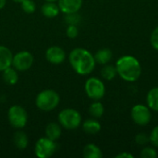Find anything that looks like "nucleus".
Listing matches in <instances>:
<instances>
[{"instance_id": "obj_1", "label": "nucleus", "mask_w": 158, "mask_h": 158, "mask_svg": "<svg viewBox=\"0 0 158 158\" xmlns=\"http://www.w3.org/2000/svg\"><path fill=\"white\" fill-rule=\"evenodd\" d=\"M69 61L74 71L83 76L92 73L96 64L94 55L81 47H77L69 53Z\"/></svg>"}, {"instance_id": "obj_2", "label": "nucleus", "mask_w": 158, "mask_h": 158, "mask_svg": "<svg viewBox=\"0 0 158 158\" xmlns=\"http://www.w3.org/2000/svg\"><path fill=\"white\" fill-rule=\"evenodd\" d=\"M118 75L129 82L136 81L142 74V66L140 61L132 56H123L116 62Z\"/></svg>"}, {"instance_id": "obj_3", "label": "nucleus", "mask_w": 158, "mask_h": 158, "mask_svg": "<svg viewBox=\"0 0 158 158\" xmlns=\"http://www.w3.org/2000/svg\"><path fill=\"white\" fill-rule=\"evenodd\" d=\"M60 102L59 94L54 90H44L40 92L35 99L36 106L42 111H52L57 107Z\"/></svg>"}, {"instance_id": "obj_4", "label": "nucleus", "mask_w": 158, "mask_h": 158, "mask_svg": "<svg viewBox=\"0 0 158 158\" xmlns=\"http://www.w3.org/2000/svg\"><path fill=\"white\" fill-rule=\"evenodd\" d=\"M57 118L61 127L68 131L76 130L81 124V115L74 108H65L61 110Z\"/></svg>"}, {"instance_id": "obj_5", "label": "nucleus", "mask_w": 158, "mask_h": 158, "mask_svg": "<svg viewBox=\"0 0 158 158\" xmlns=\"http://www.w3.org/2000/svg\"><path fill=\"white\" fill-rule=\"evenodd\" d=\"M84 90L87 96L94 101H99L106 94V86L104 82L95 77L87 79L84 85Z\"/></svg>"}, {"instance_id": "obj_6", "label": "nucleus", "mask_w": 158, "mask_h": 158, "mask_svg": "<svg viewBox=\"0 0 158 158\" xmlns=\"http://www.w3.org/2000/svg\"><path fill=\"white\" fill-rule=\"evenodd\" d=\"M7 118L10 125L15 129H22L27 125L28 114L27 111L19 105H14L9 107Z\"/></svg>"}, {"instance_id": "obj_7", "label": "nucleus", "mask_w": 158, "mask_h": 158, "mask_svg": "<svg viewBox=\"0 0 158 158\" xmlns=\"http://www.w3.org/2000/svg\"><path fill=\"white\" fill-rule=\"evenodd\" d=\"M57 150V144L56 141H53L47 137L40 138L34 146V153L38 158H48L52 156Z\"/></svg>"}, {"instance_id": "obj_8", "label": "nucleus", "mask_w": 158, "mask_h": 158, "mask_svg": "<svg viewBox=\"0 0 158 158\" xmlns=\"http://www.w3.org/2000/svg\"><path fill=\"white\" fill-rule=\"evenodd\" d=\"M131 116L133 122L139 126H146L152 119V112L148 106L142 104L136 105L131 108Z\"/></svg>"}, {"instance_id": "obj_9", "label": "nucleus", "mask_w": 158, "mask_h": 158, "mask_svg": "<svg viewBox=\"0 0 158 158\" xmlns=\"http://www.w3.org/2000/svg\"><path fill=\"white\" fill-rule=\"evenodd\" d=\"M33 64V56L29 51H20L13 56L12 67L18 71H26Z\"/></svg>"}, {"instance_id": "obj_10", "label": "nucleus", "mask_w": 158, "mask_h": 158, "mask_svg": "<svg viewBox=\"0 0 158 158\" xmlns=\"http://www.w3.org/2000/svg\"><path fill=\"white\" fill-rule=\"evenodd\" d=\"M45 58L51 64L59 65L65 61L66 53L59 46H56V45L50 46L45 52Z\"/></svg>"}, {"instance_id": "obj_11", "label": "nucleus", "mask_w": 158, "mask_h": 158, "mask_svg": "<svg viewBox=\"0 0 158 158\" xmlns=\"http://www.w3.org/2000/svg\"><path fill=\"white\" fill-rule=\"evenodd\" d=\"M60 11L64 14L79 12L82 6V0H57Z\"/></svg>"}, {"instance_id": "obj_12", "label": "nucleus", "mask_w": 158, "mask_h": 158, "mask_svg": "<svg viewBox=\"0 0 158 158\" xmlns=\"http://www.w3.org/2000/svg\"><path fill=\"white\" fill-rule=\"evenodd\" d=\"M13 54L5 45H0V71L12 66Z\"/></svg>"}, {"instance_id": "obj_13", "label": "nucleus", "mask_w": 158, "mask_h": 158, "mask_svg": "<svg viewBox=\"0 0 158 158\" xmlns=\"http://www.w3.org/2000/svg\"><path fill=\"white\" fill-rule=\"evenodd\" d=\"M59 6L57 4H56L55 2H48L46 1L41 7V12L42 14L48 18V19H53L56 18L58 14H59Z\"/></svg>"}, {"instance_id": "obj_14", "label": "nucleus", "mask_w": 158, "mask_h": 158, "mask_svg": "<svg viewBox=\"0 0 158 158\" xmlns=\"http://www.w3.org/2000/svg\"><path fill=\"white\" fill-rule=\"evenodd\" d=\"M61 128L62 127H61V125L59 123H56V122L49 123L45 128V135H46V137L53 140V141L58 140L60 138L61 132H62Z\"/></svg>"}, {"instance_id": "obj_15", "label": "nucleus", "mask_w": 158, "mask_h": 158, "mask_svg": "<svg viewBox=\"0 0 158 158\" xmlns=\"http://www.w3.org/2000/svg\"><path fill=\"white\" fill-rule=\"evenodd\" d=\"M94 56L96 63L101 64V65H106V64H108V62H110V60L112 59L113 53L108 48H102L98 50L94 55Z\"/></svg>"}, {"instance_id": "obj_16", "label": "nucleus", "mask_w": 158, "mask_h": 158, "mask_svg": "<svg viewBox=\"0 0 158 158\" xmlns=\"http://www.w3.org/2000/svg\"><path fill=\"white\" fill-rule=\"evenodd\" d=\"M13 143L15 146L19 150H24L27 148L29 143V139L27 134L22 131H18L14 133L13 136Z\"/></svg>"}, {"instance_id": "obj_17", "label": "nucleus", "mask_w": 158, "mask_h": 158, "mask_svg": "<svg viewBox=\"0 0 158 158\" xmlns=\"http://www.w3.org/2000/svg\"><path fill=\"white\" fill-rule=\"evenodd\" d=\"M83 157L85 158H101L103 157V153L101 149L94 144V143H89L84 146L83 151H82Z\"/></svg>"}, {"instance_id": "obj_18", "label": "nucleus", "mask_w": 158, "mask_h": 158, "mask_svg": "<svg viewBox=\"0 0 158 158\" xmlns=\"http://www.w3.org/2000/svg\"><path fill=\"white\" fill-rule=\"evenodd\" d=\"M82 130L87 134H96L101 131V124L94 118H90L82 123Z\"/></svg>"}, {"instance_id": "obj_19", "label": "nucleus", "mask_w": 158, "mask_h": 158, "mask_svg": "<svg viewBox=\"0 0 158 158\" xmlns=\"http://www.w3.org/2000/svg\"><path fill=\"white\" fill-rule=\"evenodd\" d=\"M3 80L8 85H14L18 82L19 76L17 69H15L12 66L3 70Z\"/></svg>"}, {"instance_id": "obj_20", "label": "nucleus", "mask_w": 158, "mask_h": 158, "mask_svg": "<svg viewBox=\"0 0 158 158\" xmlns=\"http://www.w3.org/2000/svg\"><path fill=\"white\" fill-rule=\"evenodd\" d=\"M147 106L151 110L158 112V87L152 88L146 96Z\"/></svg>"}, {"instance_id": "obj_21", "label": "nucleus", "mask_w": 158, "mask_h": 158, "mask_svg": "<svg viewBox=\"0 0 158 158\" xmlns=\"http://www.w3.org/2000/svg\"><path fill=\"white\" fill-rule=\"evenodd\" d=\"M117 75H118V71H117L116 66L106 64L101 69V76L103 79L106 81H112L113 79H115Z\"/></svg>"}, {"instance_id": "obj_22", "label": "nucleus", "mask_w": 158, "mask_h": 158, "mask_svg": "<svg viewBox=\"0 0 158 158\" xmlns=\"http://www.w3.org/2000/svg\"><path fill=\"white\" fill-rule=\"evenodd\" d=\"M104 112H105L104 106L99 101H94L93 104H91V106L89 107V113L94 118H101L104 115Z\"/></svg>"}, {"instance_id": "obj_23", "label": "nucleus", "mask_w": 158, "mask_h": 158, "mask_svg": "<svg viewBox=\"0 0 158 158\" xmlns=\"http://www.w3.org/2000/svg\"><path fill=\"white\" fill-rule=\"evenodd\" d=\"M81 20V17L78 12L69 13L65 16V21L68 25H78Z\"/></svg>"}, {"instance_id": "obj_24", "label": "nucleus", "mask_w": 158, "mask_h": 158, "mask_svg": "<svg viewBox=\"0 0 158 158\" xmlns=\"http://www.w3.org/2000/svg\"><path fill=\"white\" fill-rule=\"evenodd\" d=\"M21 8L25 13L31 14L36 10V4L33 0H23L20 3Z\"/></svg>"}, {"instance_id": "obj_25", "label": "nucleus", "mask_w": 158, "mask_h": 158, "mask_svg": "<svg viewBox=\"0 0 158 158\" xmlns=\"http://www.w3.org/2000/svg\"><path fill=\"white\" fill-rule=\"evenodd\" d=\"M141 157L142 158H156L157 152L154 147L146 146L141 151Z\"/></svg>"}, {"instance_id": "obj_26", "label": "nucleus", "mask_w": 158, "mask_h": 158, "mask_svg": "<svg viewBox=\"0 0 158 158\" xmlns=\"http://www.w3.org/2000/svg\"><path fill=\"white\" fill-rule=\"evenodd\" d=\"M135 143L139 145H146L150 143V137L146 133H139L135 136Z\"/></svg>"}, {"instance_id": "obj_27", "label": "nucleus", "mask_w": 158, "mask_h": 158, "mask_svg": "<svg viewBox=\"0 0 158 158\" xmlns=\"http://www.w3.org/2000/svg\"><path fill=\"white\" fill-rule=\"evenodd\" d=\"M66 34L70 39L76 38L79 35V29L77 25H69L66 30Z\"/></svg>"}, {"instance_id": "obj_28", "label": "nucleus", "mask_w": 158, "mask_h": 158, "mask_svg": "<svg viewBox=\"0 0 158 158\" xmlns=\"http://www.w3.org/2000/svg\"><path fill=\"white\" fill-rule=\"evenodd\" d=\"M149 137H150V143L154 146L158 147V125L152 130Z\"/></svg>"}, {"instance_id": "obj_29", "label": "nucleus", "mask_w": 158, "mask_h": 158, "mask_svg": "<svg viewBox=\"0 0 158 158\" xmlns=\"http://www.w3.org/2000/svg\"><path fill=\"white\" fill-rule=\"evenodd\" d=\"M150 42H151L152 46L156 51H158V27H156L153 31V32L151 34V37H150Z\"/></svg>"}, {"instance_id": "obj_30", "label": "nucleus", "mask_w": 158, "mask_h": 158, "mask_svg": "<svg viewBox=\"0 0 158 158\" xmlns=\"http://www.w3.org/2000/svg\"><path fill=\"white\" fill-rule=\"evenodd\" d=\"M116 157L117 158H133L134 156H133L131 154L128 153V152H123V153H120V154H118V156H116Z\"/></svg>"}, {"instance_id": "obj_31", "label": "nucleus", "mask_w": 158, "mask_h": 158, "mask_svg": "<svg viewBox=\"0 0 158 158\" xmlns=\"http://www.w3.org/2000/svg\"><path fill=\"white\" fill-rule=\"evenodd\" d=\"M6 3V0H0V10L5 7Z\"/></svg>"}, {"instance_id": "obj_32", "label": "nucleus", "mask_w": 158, "mask_h": 158, "mask_svg": "<svg viewBox=\"0 0 158 158\" xmlns=\"http://www.w3.org/2000/svg\"><path fill=\"white\" fill-rule=\"evenodd\" d=\"M12 1H14V2H16V3H21L23 0H12Z\"/></svg>"}, {"instance_id": "obj_33", "label": "nucleus", "mask_w": 158, "mask_h": 158, "mask_svg": "<svg viewBox=\"0 0 158 158\" xmlns=\"http://www.w3.org/2000/svg\"><path fill=\"white\" fill-rule=\"evenodd\" d=\"M45 1H48V2H56L57 0H45Z\"/></svg>"}]
</instances>
